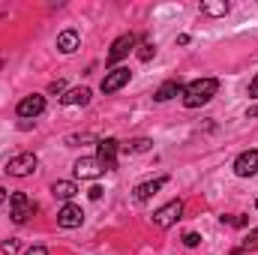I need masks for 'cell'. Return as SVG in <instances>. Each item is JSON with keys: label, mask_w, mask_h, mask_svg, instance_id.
<instances>
[{"label": "cell", "mask_w": 258, "mask_h": 255, "mask_svg": "<svg viewBox=\"0 0 258 255\" xmlns=\"http://www.w3.org/2000/svg\"><path fill=\"white\" fill-rule=\"evenodd\" d=\"M249 96H252V99H258V75L249 81Z\"/></svg>", "instance_id": "28"}, {"label": "cell", "mask_w": 258, "mask_h": 255, "mask_svg": "<svg viewBox=\"0 0 258 255\" xmlns=\"http://www.w3.org/2000/svg\"><path fill=\"white\" fill-rule=\"evenodd\" d=\"M84 141H96V138H93V135H87V132H84V135H69V138H66V144H69V147H72V144H84Z\"/></svg>", "instance_id": "22"}, {"label": "cell", "mask_w": 258, "mask_h": 255, "mask_svg": "<svg viewBox=\"0 0 258 255\" xmlns=\"http://www.w3.org/2000/svg\"><path fill=\"white\" fill-rule=\"evenodd\" d=\"M180 216H183V201H177V198H174V201H168L165 207H159V210L153 213V222H156L159 228H171Z\"/></svg>", "instance_id": "7"}, {"label": "cell", "mask_w": 258, "mask_h": 255, "mask_svg": "<svg viewBox=\"0 0 258 255\" xmlns=\"http://www.w3.org/2000/svg\"><path fill=\"white\" fill-rule=\"evenodd\" d=\"M66 90V81H60V78H57V81H51V84H48V93H57V96H60V93H63Z\"/></svg>", "instance_id": "25"}, {"label": "cell", "mask_w": 258, "mask_h": 255, "mask_svg": "<svg viewBox=\"0 0 258 255\" xmlns=\"http://www.w3.org/2000/svg\"><path fill=\"white\" fill-rule=\"evenodd\" d=\"M120 150H123L126 156H135V153H147V150H153V138H132V141H126Z\"/></svg>", "instance_id": "17"}, {"label": "cell", "mask_w": 258, "mask_h": 255, "mask_svg": "<svg viewBox=\"0 0 258 255\" xmlns=\"http://www.w3.org/2000/svg\"><path fill=\"white\" fill-rule=\"evenodd\" d=\"M135 33H123V36H117L114 42H111V51H108V57H105V63L108 66H114V63H120L123 57H126L129 51L135 48Z\"/></svg>", "instance_id": "8"}, {"label": "cell", "mask_w": 258, "mask_h": 255, "mask_svg": "<svg viewBox=\"0 0 258 255\" xmlns=\"http://www.w3.org/2000/svg\"><path fill=\"white\" fill-rule=\"evenodd\" d=\"M72 168H75V177H81V180H96V177L105 171V168L99 165V159H96V156H81Z\"/></svg>", "instance_id": "9"}, {"label": "cell", "mask_w": 258, "mask_h": 255, "mask_svg": "<svg viewBox=\"0 0 258 255\" xmlns=\"http://www.w3.org/2000/svg\"><path fill=\"white\" fill-rule=\"evenodd\" d=\"M117 150H120V141L117 138H99L96 141V159L105 171H114L117 168Z\"/></svg>", "instance_id": "2"}, {"label": "cell", "mask_w": 258, "mask_h": 255, "mask_svg": "<svg viewBox=\"0 0 258 255\" xmlns=\"http://www.w3.org/2000/svg\"><path fill=\"white\" fill-rule=\"evenodd\" d=\"M249 219L246 216H222V225H234V228H243Z\"/></svg>", "instance_id": "21"}, {"label": "cell", "mask_w": 258, "mask_h": 255, "mask_svg": "<svg viewBox=\"0 0 258 255\" xmlns=\"http://www.w3.org/2000/svg\"><path fill=\"white\" fill-rule=\"evenodd\" d=\"M198 243H201V237H198L195 231H186V234H183V246H189V249H195Z\"/></svg>", "instance_id": "23"}, {"label": "cell", "mask_w": 258, "mask_h": 255, "mask_svg": "<svg viewBox=\"0 0 258 255\" xmlns=\"http://www.w3.org/2000/svg\"><path fill=\"white\" fill-rule=\"evenodd\" d=\"M51 195H54V198H60V201H66V204H69V201H72V198L78 195V186H75L72 180H57V183L51 186Z\"/></svg>", "instance_id": "15"}, {"label": "cell", "mask_w": 258, "mask_h": 255, "mask_svg": "<svg viewBox=\"0 0 258 255\" xmlns=\"http://www.w3.org/2000/svg\"><path fill=\"white\" fill-rule=\"evenodd\" d=\"M78 42H81V36H78V30H63V33H57V51L60 54H72L75 48H78Z\"/></svg>", "instance_id": "14"}, {"label": "cell", "mask_w": 258, "mask_h": 255, "mask_svg": "<svg viewBox=\"0 0 258 255\" xmlns=\"http://www.w3.org/2000/svg\"><path fill=\"white\" fill-rule=\"evenodd\" d=\"M246 117H258V105H252V108L246 111Z\"/></svg>", "instance_id": "29"}, {"label": "cell", "mask_w": 258, "mask_h": 255, "mask_svg": "<svg viewBox=\"0 0 258 255\" xmlns=\"http://www.w3.org/2000/svg\"><path fill=\"white\" fill-rule=\"evenodd\" d=\"M168 183V177H156V180H147V183H138L135 186V201H150L156 192Z\"/></svg>", "instance_id": "13"}, {"label": "cell", "mask_w": 258, "mask_h": 255, "mask_svg": "<svg viewBox=\"0 0 258 255\" xmlns=\"http://www.w3.org/2000/svg\"><path fill=\"white\" fill-rule=\"evenodd\" d=\"M81 222H84V210H81L78 204L69 201V204H63V207L57 210V225H60V228H78Z\"/></svg>", "instance_id": "10"}, {"label": "cell", "mask_w": 258, "mask_h": 255, "mask_svg": "<svg viewBox=\"0 0 258 255\" xmlns=\"http://www.w3.org/2000/svg\"><path fill=\"white\" fill-rule=\"evenodd\" d=\"M87 195H90L93 201H99V198H102V186H90V189H87Z\"/></svg>", "instance_id": "26"}, {"label": "cell", "mask_w": 258, "mask_h": 255, "mask_svg": "<svg viewBox=\"0 0 258 255\" xmlns=\"http://www.w3.org/2000/svg\"><path fill=\"white\" fill-rule=\"evenodd\" d=\"M24 255H48V249H45V246H30Z\"/></svg>", "instance_id": "27"}, {"label": "cell", "mask_w": 258, "mask_h": 255, "mask_svg": "<svg viewBox=\"0 0 258 255\" xmlns=\"http://www.w3.org/2000/svg\"><path fill=\"white\" fill-rule=\"evenodd\" d=\"M36 165H39V159H36V153H18V156H12L9 162H6V174L9 177H27V174H33L36 171Z\"/></svg>", "instance_id": "3"}, {"label": "cell", "mask_w": 258, "mask_h": 255, "mask_svg": "<svg viewBox=\"0 0 258 255\" xmlns=\"http://www.w3.org/2000/svg\"><path fill=\"white\" fill-rule=\"evenodd\" d=\"M90 96H93V93H90L87 87H75V90H69V93L60 96V102H63V105H87Z\"/></svg>", "instance_id": "16"}, {"label": "cell", "mask_w": 258, "mask_h": 255, "mask_svg": "<svg viewBox=\"0 0 258 255\" xmlns=\"http://www.w3.org/2000/svg\"><path fill=\"white\" fill-rule=\"evenodd\" d=\"M219 90V81L216 78H195L183 87V105L186 108H198V105H207Z\"/></svg>", "instance_id": "1"}, {"label": "cell", "mask_w": 258, "mask_h": 255, "mask_svg": "<svg viewBox=\"0 0 258 255\" xmlns=\"http://www.w3.org/2000/svg\"><path fill=\"white\" fill-rule=\"evenodd\" d=\"M228 3L225 0H219V3H201V15H210V18H222V15H228Z\"/></svg>", "instance_id": "18"}, {"label": "cell", "mask_w": 258, "mask_h": 255, "mask_svg": "<svg viewBox=\"0 0 258 255\" xmlns=\"http://www.w3.org/2000/svg\"><path fill=\"white\" fill-rule=\"evenodd\" d=\"M252 249H258V228H252V231L240 240V246H234L231 255H243V252H252Z\"/></svg>", "instance_id": "19"}, {"label": "cell", "mask_w": 258, "mask_h": 255, "mask_svg": "<svg viewBox=\"0 0 258 255\" xmlns=\"http://www.w3.org/2000/svg\"><path fill=\"white\" fill-rule=\"evenodd\" d=\"M0 249H3L6 255H15V252H18V240H12V237H9V240H3V243H0Z\"/></svg>", "instance_id": "24"}, {"label": "cell", "mask_w": 258, "mask_h": 255, "mask_svg": "<svg viewBox=\"0 0 258 255\" xmlns=\"http://www.w3.org/2000/svg\"><path fill=\"white\" fill-rule=\"evenodd\" d=\"M234 174L237 177H252V174H258V150H243L234 159Z\"/></svg>", "instance_id": "11"}, {"label": "cell", "mask_w": 258, "mask_h": 255, "mask_svg": "<svg viewBox=\"0 0 258 255\" xmlns=\"http://www.w3.org/2000/svg\"><path fill=\"white\" fill-rule=\"evenodd\" d=\"M255 210H258V201H255Z\"/></svg>", "instance_id": "31"}, {"label": "cell", "mask_w": 258, "mask_h": 255, "mask_svg": "<svg viewBox=\"0 0 258 255\" xmlns=\"http://www.w3.org/2000/svg\"><path fill=\"white\" fill-rule=\"evenodd\" d=\"M42 111H45V96H39V93L24 96V99L18 102V108H15V114H18L21 120H36Z\"/></svg>", "instance_id": "6"}, {"label": "cell", "mask_w": 258, "mask_h": 255, "mask_svg": "<svg viewBox=\"0 0 258 255\" xmlns=\"http://www.w3.org/2000/svg\"><path fill=\"white\" fill-rule=\"evenodd\" d=\"M135 54H138V60H144V63H147V60H150V57L156 54V45H153V42H141Z\"/></svg>", "instance_id": "20"}, {"label": "cell", "mask_w": 258, "mask_h": 255, "mask_svg": "<svg viewBox=\"0 0 258 255\" xmlns=\"http://www.w3.org/2000/svg\"><path fill=\"white\" fill-rule=\"evenodd\" d=\"M129 78H132V72H129L126 66H114L111 72H105V78H102V84H99V90L108 96V93H117L120 87H126Z\"/></svg>", "instance_id": "4"}, {"label": "cell", "mask_w": 258, "mask_h": 255, "mask_svg": "<svg viewBox=\"0 0 258 255\" xmlns=\"http://www.w3.org/2000/svg\"><path fill=\"white\" fill-rule=\"evenodd\" d=\"M30 213H33V201L24 192H12V198H9V216H12V222L24 225Z\"/></svg>", "instance_id": "5"}, {"label": "cell", "mask_w": 258, "mask_h": 255, "mask_svg": "<svg viewBox=\"0 0 258 255\" xmlns=\"http://www.w3.org/2000/svg\"><path fill=\"white\" fill-rule=\"evenodd\" d=\"M183 87H186V84H183L180 78H168V81L153 93V99H156V102H168V99H174V96H183Z\"/></svg>", "instance_id": "12"}, {"label": "cell", "mask_w": 258, "mask_h": 255, "mask_svg": "<svg viewBox=\"0 0 258 255\" xmlns=\"http://www.w3.org/2000/svg\"><path fill=\"white\" fill-rule=\"evenodd\" d=\"M3 201H6V189H3V186H0V204H3Z\"/></svg>", "instance_id": "30"}]
</instances>
